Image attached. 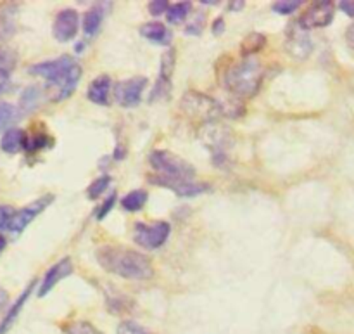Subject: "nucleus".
Masks as SVG:
<instances>
[{"instance_id": "12", "label": "nucleus", "mask_w": 354, "mask_h": 334, "mask_svg": "<svg viewBox=\"0 0 354 334\" xmlns=\"http://www.w3.org/2000/svg\"><path fill=\"white\" fill-rule=\"evenodd\" d=\"M151 182H154L156 186H162L166 189L173 191L180 197H194L203 194L204 191H207V186L194 182V180H171L165 179V177H151Z\"/></svg>"}, {"instance_id": "14", "label": "nucleus", "mask_w": 354, "mask_h": 334, "mask_svg": "<svg viewBox=\"0 0 354 334\" xmlns=\"http://www.w3.org/2000/svg\"><path fill=\"white\" fill-rule=\"evenodd\" d=\"M175 69V52L169 49L161 59V71H159L158 83H156L154 90H152L151 99H166L169 94V87H171V75Z\"/></svg>"}, {"instance_id": "39", "label": "nucleus", "mask_w": 354, "mask_h": 334, "mask_svg": "<svg viewBox=\"0 0 354 334\" xmlns=\"http://www.w3.org/2000/svg\"><path fill=\"white\" fill-rule=\"evenodd\" d=\"M6 246H7L6 238H2V236H0V253H2L3 249H6Z\"/></svg>"}, {"instance_id": "10", "label": "nucleus", "mask_w": 354, "mask_h": 334, "mask_svg": "<svg viewBox=\"0 0 354 334\" xmlns=\"http://www.w3.org/2000/svg\"><path fill=\"white\" fill-rule=\"evenodd\" d=\"M286 51L294 59H306L311 54V51H313V42H311L310 35L299 24H292L289 31H287Z\"/></svg>"}, {"instance_id": "8", "label": "nucleus", "mask_w": 354, "mask_h": 334, "mask_svg": "<svg viewBox=\"0 0 354 334\" xmlns=\"http://www.w3.org/2000/svg\"><path fill=\"white\" fill-rule=\"evenodd\" d=\"M54 201V196H50V194H47V196H41L38 197L37 201H33V203H30L28 206L21 208L19 211H14L12 218H10L9 222V231L14 232V234H19V232H23L24 229L28 227V225L31 224V222L35 220V218L38 217V215L41 213V211L45 210V208L48 206V204Z\"/></svg>"}, {"instance_id": "29", "label": "nucleus", "mask_w": 354, "mask_h": 334, "mask_svg": "<svg viewBox=\"0 0 354 334\" xmlns=\"http://www.w3.org/2000/svg\"><path fill=\"white\" fill-rule=\"evenodd\" d=\"M168 3L169 2H166V0H152V2H149V12L152 16H162V12L168 10Z\"/></svg>"}, {"instance_id": "18", "label": "nucleus", "mask_w": 354, "mask_h": 334, "mask_svg": "<svg viewBox=\"0 0 354 334\" xmlns=\"http://www.w3.org/2000/svg\"><path fill=\"white\" fill-rule=\"evenodd\" d=\"M140 35L144 38H147V40L162 45L169 44V40H171V33L168 31V28L162 23H158V21H151V23L142 24Z\"/></svg>"}, {"instance_id": "20", "label": "nucleus", "mask_w": 354, "mask_h": 334, "mask_svg": "<svg viewBox=\"0 0 354 334\" xmlns=\"http://www.w3.org/2000/svg\"><path fill=\"white\" fill-rule=\"evenodd\" d=\"M145 201H147V193L142 189H137L128 193L127 196H123V200H121V206H123V210L130 211V213H135V211L144 208Z\"/></svg>"}, {"instance_id": "6", "label": "nucleus", "mask_w": 354, "mask_h": 334, "mask_svg": "<svg viewBox=\"0 0 354 334\" xmlns=\"http://www.w3.org/2000/svg\"><path fill=\"white\" fill-rule=\"evenodd\" d=\"M169 232H171V227H169L168 222H154V224H142L138 222L135 225L133 239L138 246L145 249H158L168 241Z\"/></svg>"}, {"instance_id": "23", "label": "nucleus", "mask_w": 354, "mask_h": 334, "mask_svg": "<svg viewBox=\"0 0 354 334\" xmlns=\"http://www.w3.org/2000/svg\"><path fill=\"white\" fill-rule=\"evenodd\" d=\"M17 118H19V111L16 109V106L9 103H0V132L9 130V127L12 123H16Z\"/></svg>"}, {"instance_id": "32", "label": "nucleus", "mask_w": 354, "mask_h": 334, "mask_svg": "<svg viewBox=\"0 0 354 334\" xmlns=\"http://www.w3.org/2000/svg\"><path fill=\"white\" fill-rule=\"evenodd\" d=\"M114 201H116V194L113 193V194H111V196H109V200L104 201L102 206H100L99 210H97V211H99V213H97V218H99V220H102V218L106 217L107 213H109L111 208H113V204H114Z\"/></svg>"}, {"instance_id": "40", "label": "nucleus", "mask_w": 354, "mask_h": 334, "mask_svg": "<svg viewBox=\"0 0 354 334\" xmlns=\"http://www.w3.org/2000/svg\"><path fill=\"white\" fill-rule=\"evenodd\" d=\"M201 3H207V6H213V3H218V2H216V0H203Z\"/></svg>"}, {"instance_id": "24", "label": "nucleus", "mask_w": 354, "mask_h": 334, "mask_svg": "<svg viewBox=\"0 0 354 334\" xmlns=\"http://www.w3.org/2000/svg\"><path fill=\"white\" fill-rule=\"evenodd\" d=\"M190 10H192V3L178 2V3H175V6L168 7V10H166V16H168L169 23L178 24V23H182L187 16H189Z\"/></svg>"}, {"instance_id": "28", "label": "nucleus", "mask_w": 354, "mask_h": 334, "mask_svg": "<svg viewBox=\"0 0 354 334\" xmlns=\"http://www.w3.org/2000/svg\"><path fill=\"white\" fill-rule=\"evenodd\" d=\"M118 334H149L142 326L131 321H124L118 326Z\"/></svg>"}, {"instance_id": "36", "label": "nucleus", "mask_w": 354, "mask_h": 334, "mask_svg": "<svg viewBox=\"0 0 354 334\" xmlns=\"http://www.w3.org/2000/svg\"><path fill=\"white\" fill-rule=\"evenodd\" d=\"M346 40H348V44L354 49V24H351V26L348 28V31H346Z\"/></svg>"}, {"instance_id": "4", "label": "nucleus", "mask_w": 354, "mask_h": 334, "mask_svg": "<svg viewBox=\"0 0 354 334\" xmlns=\"http://www.w3.org/2000/svg\"><path fill=\"white\" fill-rule=\"evenodd\" d=\"M149 163L159 173V177H165V179L194 180L196 177V170L189 161L173 155L171 151H166V149L152 151L149 156Z\"/></svg>"}, {"instance_id": "19", "label": "nucleus", "mask_w": 354, "mask_h": 334, "mask_svg": "<svg viewBox=\"0 0 354 334\" xmlns=\"http://www.w3.org/2000/svg\"><path fill=\"white\" fill-rule=\"evenodd\" d=\"M102 19H104L102 6L92 7V9L85 14V17H83V31H85V35H88V37L95 35L97 31H99L100 24H102Z\"/></svg>"}, {"instance_id": "15", "label": "nucleus", "mask_w": 354, "mask_h": 334, "mask_svg": "<svg viewBox=\"0 0 354 334\" xmlns=\"http://www.w3.org/2000/svg\"><path fill=\"white\" fill-rule=\"evenodd\" d=\"M33 286H35V281H31L30 284L26 286V290L23 291V293L19 295V298H17L16 301L12 304V307L7 310L6 317L2 319V322H0V334H7L10 331V328L14 326V322L17 321V317H19L21 310L24 308V304L28 301V298H30L31 291H33Z\"/></svg>"}, {"instance_id": "9", "label": "nucleus", "mask_w": 354, "mask_h": 334, "mask_svg": "<svg viewBox=\"0 0 354 334\" xmlns=\"http://www.w3.org/2000/svg\"><path fill=\"white\" fill-rule=\"evenodd\" d=\"M145 87H147V78L144 76H133V78L123 80L114 87V99L124 107L137 106L142 100V94H144Z\"/></svg>"}, {"instance_id": "34", "label": "nucleus", "mask_w": 354, "mask_h": 334, "mask_svg": "<svg viewBox=\"0 0 354 334\" xmlns=\"http://www.w3.org/2000/svg\"><path fill=\"white\" fill-rule=\"evenodd\" d=\"M9 82H10L9 71H6V69H0V92H3V90L7 89Z\"/></svg>"}, {"instance_id": "27", "label": "nucleus", "mask_w": 354, "mask_h": 334, "mask_svg": "<svg viewBox=\"0 0 354 334\" xmlns=\"http://www.w3.org/2000/svg\"><path fill=\"white\" fill-rule=\"evenodd\" d=\"M301 3H303L301 0H279V2L273 3L272 9L275 10V12L282 14V16H289L294 10L299 9Z\"/></svg>"}, {"instance_id": "16", "label": "nucleus", "mask_w": 354, "mask_h": 334, "mask_svg": "<svg viewBox=\"0 0 354 334\" xmlns=\"http://www.w3.org/2000/svg\"><path fill=\"white\" fill-rule=\"evenodd\" d=\"M109 90H111V78L107 75H100L88 85L86 96L93 104L106 106L109 103Z\"/></svg>"}, {"instance_id": "5", "label": "nucleus", "mask_w": 354, "mask_h": 334, "mask_svg": "<svg viewBox=\"0 0 354 334\" xmlns=\"http://www.w3.org/2000/svg\"><path fill=\"white\" fill-rule=\"evenodd\" d=\"M182 109L192 120L201 121V123H209L214 121L221 113L220 103H216L211 97L203 96L199 92H189L182 99Z\"/></svg>"}, {"instance_id": "35", "label": "nucleus", "mask_w": 354, "mask_h": 334, "mask_svg": "<svg viewBox=\"0 0 354 334\" xmlns=\"http://www.w3.org/2000/svg\"><path fill=\"white\" fill-rule=\"evenodd\" d=\"M223 31H225V21H223V17H218V19L213 23V33L221 35Z\"/></svg>"}, {"instance_id": "31", "label": "nucleus", "mask_w": 354, "mask_h": 334, "mask_svg": "<svg viewBox=\"0 0 354 334\" xmlns=\"http://www.w3.org/2000/svg\"><path fill=\"white\" fill-rule=\"evenodd\" d=\"M204 21H206V17H204L203 14H197L196 19L187 26V35H199L201 31H203Z\"/></svg>"}, {"instance_id": "1", "label": "nucleus", "mask_w": 354, "mask_h": 334, "mask_svg": "<svg viewBox=\"0 0 354 334\" xmlns=\"http://www.w3.org/2000/svg\"><path fill=\"white\" fill-rule=\"evenodd\" d=\"M97 262L106 272L114 274L128 281H145L154 276V267L151 260L142 253L133 252L124 246L106 245L100 246L95 253Z\"/></svg>"}, {"instance_id": "21", "label": "nucleus", "mask_w": 354, "mask_h": 334, "mask_svg": "<svg viewBox=\"0 0 354 334\" xmlns=\"http://www.w3.org/2000/svg\"><path fill=\"white\" fill-rule=\"evenodd\" d=\"M265 45H266L265 35L251 33L249 37L244 38V42H242V54H244L245 58H252V55H254L256 52L261 51Z\"/></svg>"}, {"instance_id": "37", "label": "nucleus", "mask_w": 354, "mask_h": 334, "mask_svg": "<svg viewBox=\"0 0 354 334\" xmlns=\"http://www.w3.org/2000/svg\"><path fill=\"white\" fill-rule=\"evenodd\" d=\"M7 300H9V297H7V291L3 290L2 286H0V308H3V307H6Z\"/></svg>"}, {"instance_id": "38", "label": "nucleus", "mask_w": 354, "mask_h": 334, "mask_svg": "<svg viewBox=\"0 0 354 334\" xmlns=\"http://www.w3.org/2000/svg\"><path fill=\"white\" fill-rule=\"evenodd\" d=\"M244 0H235V2H230V10H239L244 7Z\"/></svg>"}, {"instance_id": "22", "label": "nucleus", "mask_w": 354, "mask_h": 334, "mask_svg": "<svg viewBox=\"0 0 354 334\" xmlns=\"http://www.w3.org/2000/svg\"><path fill=\"white\" fill-rule=\"evenodd\" d=\"M41 99V90L38 87L31 85L21 94V109L23 111H33L38 106Z\"/></svg>"}, {"instance_id": "3", "label": "nucleus", "mask_w": 354, "mask_h": 334, "mask_svg": "<svg viewBox=\"0 0 354 334\" xmlns=\"http://www.w3.org/2000/svg\"><path fill=\"white\" fill-rule=\"evenodd\" d=\"M263 78V66L256 58H245L228 69L225 87L239 97H251L259 90Z\"/></svg>"}, {"instance_id": "11", "label": "nucleus", "mask_w": 354, "mask_h": 334, "mask_svg": "<svg viewBox=\"0 0 354 334\" xmlns=\"http://www.w3.org/2000/svg\"><path fill=\"white\" fill-rule=\"evenodd\" d=\"M80 16L75 9H62L55 16L52 33L59 42H69L76 33H78Z\"/></svg>"}, {"instance_id": "2", "label": "nucleus", "mask_w": 354, "mask_h": 334, "mask_svg": "<svg viewBox=\"0 0 354 334\" xmlns=\"http://www.w3.org/2000/svg\"><path fill=\"white\" fill-rule=\"evenodd\" d=\"M30 73L35 76H41L47 80L57 92L54 94V100L68 99L75 92L80 78H82V66L69 55H61L50 61L37 62L30 66Z\"/></svg>"}, {"instance_id": "7", "label": "nucleus", "mask_w": 354, "mask_h": 334, "mask_svg": "<svg viewBox=\"0 0 354 334\" xmlns=\"http://www.w3.org/2000/svg\"><path fill=\"white\" fill-rule=\"evenodd\" d=\"M335 7L334 3L324 0V2H315L308 7L303 12L301 19L297 21L303 30H315V28H325L332 23L334 19Z\"/></svg>"}, {"instance_id": "33", "label": "nucleus", "mask_w": 354, "mask_h": 334, "mask_svg": "<svg viewBox=\"0 0 354 334\" xmlns=\"http://www.w3.org/2000/svg\"><path fill=\"white\" fill-rule=\"evenodd\" d=\"M339 9L348 14L349 17H354V0H342V2H339Z\"/></svg>"}, {"instance_id": "25", "label": "nucleus", "mask_w": 354, "mask_h": 334, "mask_svg": "<svg viewBox=\"0 0 354 334\" xmlns=\"http://www.w3.org/2000/svg\"><path fill=\"white\" fill-rule=\"evenodd\" d=\"M66 333L68 334H104L102 331H99L95 326H92L90 322H86V321L73 322V324L68 326Z\"/></svg>"}, {"instance_id": "30", "label": "nucleus", "mask_w": 354, "mask_h": 334, "mask_svg": "<svg viewBox=\"0 0 354 334\" xmlns=\"http://www.w3.org/2000/svg\"><path fill=\"white\" fill-rule=\"evenodd\" d=\"M12 215H14L12 208L7 206V204H0V231L9 227V222L10 218H12Z\"/></svg>"}, {"instance_id": "17", "label": "nucleus", "mask_w": 354, "mask_h": 334, "mask_svg": "<svg viewBox=\"0 0 354 334\" xmlns=\"http://www.w3.org/2000/svg\"><path fill=\"white\" fill-rule=\"evenodd\" d=\"M24 146H26V135L21 128H9L2 135V141H0V149L7 155H16Z\"/></svg>"}, {"instance_id": "13", "label": "nucleus", "mask_w": 354, "mask_h": 334, "mask_svg": "<svg viewBox=\"0 0 354 334\" xmlns=\"http://www.w3.org/2000/svg\"><path fill=\"white\" fill-rule=\"evenodd\" d=\"M71 272H73V263L69 258H62V260H59L57 263H54V265L48 269V272L45 274L44 281H41L40 288H38V297L40 298L47 297V295L50 293L55 286H57L59 281H62V279H66L68 276H71Z\"/></svg>"}, {"instance_id": "26", "label": "nucleus", "mask_w": 354, "mask_h": 334, "mask_svg": "<svg viewBox=\"0 0 354 334\" xmlns=\"http://www.w3.org/2000/svg\"><path fill=\"white\" fill-rule=\"evenodd\" d=\"M109 182H111V177L109 175H102V177H99V179H97V180H93L92 186H90L88 191H86V194H88L90 200H97V197H99L100 194H102L104 191L107 189Z\"/></svg>"}]
</instances>
